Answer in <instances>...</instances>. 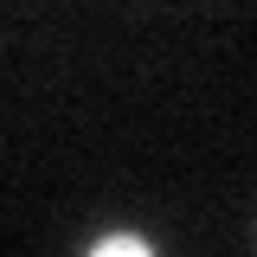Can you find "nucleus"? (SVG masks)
Wrapping results in <instances>:
<instances>
[{"instance_id":"1","label":"nucleus","mask_w":257,"mask_h":257,"mask_svg":"<svg viewBox=\"0 0 257 257\" xmlns=\"http://www.w3.org/2000/svg\"><path fill=\"white\" fill-rule=\"evenodd\" d=\"M155 257V244H148V238H135V231H109V238H96L90 244V257Z\"/></svg>"},{"instance_id":"2","label":"nucleus","mask_w":257,"mask_h":257,"mask_svg":"<svg viewBox=\"0 0 257 257\" xmlns=\"http://www.w3.org/2000/svg\"><path fill=\"white\" fill-rule=\"evenodd\" d=\"M251 238H257V225H251Z\"/></svg>"}]
</instances>
